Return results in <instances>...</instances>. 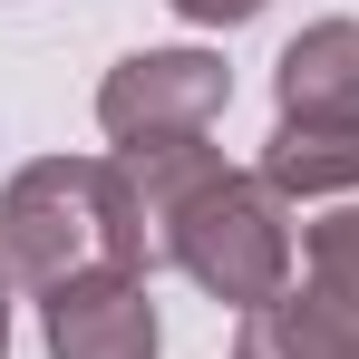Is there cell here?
I'll use <instances>...</instances> for the list:
<instances>
[{
  "mask_svg": "<svg viewBox=\"0 0 359 359\" xmlns=\"http://www.w3.org/2000/svg\"><path fill=\"white\" fill-rule=\"evenodd\" d=\"M0 262L29 292H59L78 272H156V233L126 194L117 156H39L0 184Z\"/></svg>",
  "mask_w": 359,
  "mask_h": 359,
  "instance_id": "cell-1",
  "label": "cell"
},
{
  "mask_svg": "<svg viewBox=\"0 0 359 359\" xmlns=\"http://www.w3.org/2000/svg\"><path fill=\"white\" fill-rule=\"evenodd\" d=\"M156 252L175 272H194L224 311H262V301L292 292V204L262 175H243V165H214L156 224Z\"/></svg>",
  "mask_w": 359,
  "mask_h": 359,
  "instance_id": "cell-2",
  "label": "cell"
},
{
  "mask_svg": "<svg viewBox=\"0 0 359 359\" xmlns=\"http://www.w3.org/2000/svg\"><path fill=\"white\" fill-rule=\"evenodd\" d=\"M233 359H359V204L301 233V282L243 311Z\"/></svg>",
  "mask_w": 359,
  "mask_h": 359,
  "instance_id": "cell-3",
  "label": "cell"
},
{
  "mask_svg": "<svg viewBox=\"0 0 359 359\" xmlns=\"http://www.w3.org/2000/svg\"><path fill=\"white\" fill-rule=\"evenodd\" d=\"M233 107V68L214 49H136L107 68L97 88V126L117 146H184V136H214V117Z\"/></svg>",
  "mask_w": 359,
  "mask_h": 359,
  "instance_id": "cell-4",
  "label": "cell"
},
{
  "mask_svg": "<svg viewBox=\"0 0 359 359\" xmlns=\"http://www.w3.org/2000/svg\"><path fill=\"white\" fill-rule=\"evenodd\" d=\"M39 340L49 359H156V301L146 272H78L59 292H39Z\"/></svg>",
  "mask_w": 359,
  "mask_h": 359,
  "instance_id": "cell-5",
  "label": "cell"
},
{
  "mask_svg": "<svg viewBox=\"0 0 359 359\" xmlns=\"http://www.w3.org/2000/svg\"><path fill=\"white\" fill-rule=\"evenodd\" d=\"M282 126H359V20H320L282 49Z\"/></svg>",
  "mask_w": 359,
  "mask_h": 359,
  "instance_id": "cell-6",
  "label": "cell"
},
{
  "mask_svg": "<svg viewBox=\"0 0 359 359\" xmlns=\"http://www.w3.org/2000/svg\"><path fill=\"white\" fill-rule=\"evenodd\" d=\"M262 184H272L282 204L350 194V184H359V126H272V146H262Z\"/></svg>",
  "mask_w": 359,
  "mask_h": 359,
  "instance_id": "cell-7",
  "label": "cell"
},
{
  "mask_svg": "<svg viewBox=\"0 0 359 359\" xmlns=\"http://www.w3.org/2000/svg\"><path fill=\"white\" fill-rule=\"evenodd\" d=\"M175 10L194 20V29H233V20H252L262 0H175Z\"/></svg>",
  "mask_w": 359,
  "mask_h": 359,
  "instance_id": "cell-8",
  "label": "cell"
},
{
  "mask_svg": "<svg viewBox=\"0 0 359 359\" xmlns=\"http://www.w3.org/2000/svg\"><path fill=\"white\" fill-rule=\"evenodd\" d=\"M0 350H10V262H0Z\"/></svg>",
  "mask_w": 359,
  "mask_h": 359,
  "instance_id": "cell-9",
  "label": "cell"
}]
</instances>
